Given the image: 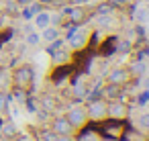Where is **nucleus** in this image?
I'll return each mask as SVG.
<instances>
[{"instance_id":"obj_1","label":"nucleus","mask_w":149,"mask_h":141,"mask_svg":"<svg viewBox=\"0 0 149 141\" xmlns=\"http://www.w3.org/2000/svg\"><path fill=\"white\" fill-rule=\"evenodd\" d=\"M47 21H49V17H47V15H41V17H39V21H37V25H39V27H45V25H47Z\"/></svg>"},{"instance_id":"obj_2","label":"nucleus","mask_w":149,"mask_h":141,"mask_svg":"<svg viewBox=\"0 0 149 141\" xmlns=\"http://www.w3.org/2000/svg\"><path fill=\"white\" fill-rule=\"evenodd\" d=\"M55 35H57L55 31H47V39H55Z\"/></svg>"}]
</instances>
